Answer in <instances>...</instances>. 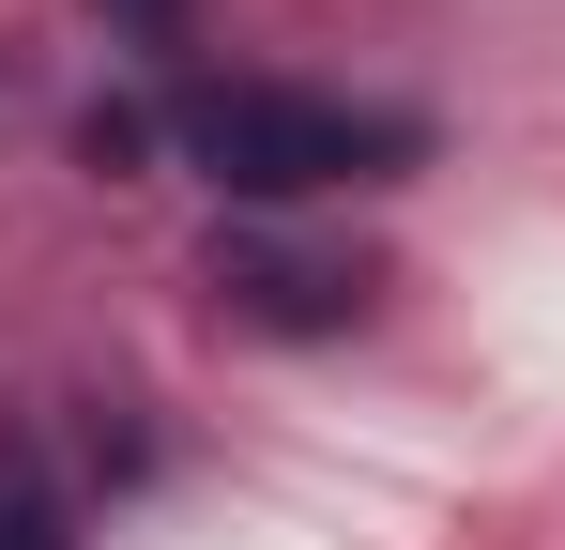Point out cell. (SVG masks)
<instances>
[{"instance_id": "obj_1", "label": "cell", "mask_w": 565, "mask_h": 550, "mask_svg": "<svg viewBox=\"0 0 565 550\" xmlns=\"http://www.w3.org/2000/svg\"><path fill=\"white\" fill-rule=\"evenodd\" d=\"M199 183L230 199H352V183H397L428 154L413 107H367V92H306V77H199L169 107Z\"/></svg>"}, {"instance_id": "obj_2", "label": "cell", "mask_w": 565, "mask_h": 550, "mask_svg": "<svg viewBox=\"0 0 565 550\" xmlns=\"http://www.w3.org/2000/svg\"><path fill=\"white\" fill-rule=\"evenodd\" d=\"M214 306L230 321H260V337H352L367 321V261H321V245H276V230H214Z\"/></svg>"}, {"instance_id": "obj_3", "label": "cell", "mask_w": 565, "mask_h": 550, "mask_svg": "<svg viewBox=\"0 0 565 550\" xmlns=\"http://www.w3.org/2000/svg\"><path fill=\"white\" fill-rule=\"evenodd\" d=\"M93 520H77V474L31 444V429H0V550H77Z\"/></svg>"}, {"instance_id": "obj_4", "label": "cell", "mask_w": 565, "mask_h": 550, "mask_svg": "<svg viewBox=\"0 0 565 550\" xmlns=\"http://www.w3.org/2000/svg\"><path fill=\"white\" fill-rule=\"evenodd\" d=\"M93 15L122 31V46H184V15H199V0H93Z\"/></svg>"}]
</instances>
